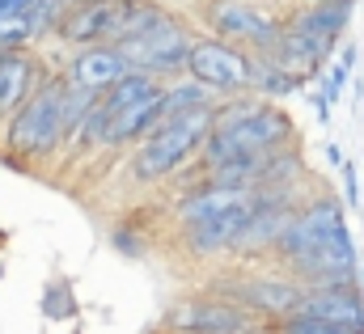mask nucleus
I'll use <instances>...</instances> for the list:
<instances>
[{"label": "nucleus", "instance_id": "f257e3e1", "mask_svg": "<svg viewBox=\"0 0 364 334\" xmlns=\"http://www.w3.org/2000/svg\"><path fill=\"white\" fill-rule=\"evenodd\" d=\"M60 89L64 77L60 72H47L38 77L34 93L4 119V149H9V161H30V166H43L51 161L60 149H64V119H60Z\"/></svg>", "mask_w": 364, "mask_h": 334}, {"label": "nucleus", "instance_id": "f03ea898", "mask_svg": "<svg viewBox=\"0 0 364 334\" xmlns=\"http://www.w3.org/2000/svg\"><path fill=\"white\" fill-rule=\"evenodd\" d=\"M208 131H212V106L161 123L149 140H140V144L132 149V157H127V178H132L136 186H157V182L178 178L182 169L199 157Z\"/></svg>", "mask_w": 364, "mask_h": 334}, {"label": "nucleus", "instance_id": "7ed1b4c3", "mask_svg": "<svg viewBox=\"0 0 364 334\" xmlns=\"http://www.w3.org/2000/svg\"><path fill=\"white\" fill-rule=\"evenodd\" d=\"M191 26L182 21L178 13H170L157 30L140 34V38H127V43H114L123 51V60L132 64V72H144L153 81L170 85L186 77V51H191Z\"/></svg>", "mask_w": 364, "mask_h": 334}, {"label": "nucleus", "instance_id": "20e7f679", "mask_svg": "<svg viewBox=\"0 0 364 334\" xmlns=\"http://www.w3.org/2000/svg\"><path fill=\"white\" fill-rule=\"evenodd\" d=\"M301 284H292L288 275H237L229 284H212V296L237 305L242 313H250L259 326H275L284 322L288 313H296V301H301Z\"/></svg>", "mask_w": 364, "mask_h": 334}, {"label": "nucleus", "instance_id": "39448f33", "mask_svg": "<svg viewBox=\"0 0 364 334\" xmlns=\"http://www.w3.org/2000/svg\"><path fill=\"white\" fill-rule=\"evenodd\" d=\"M203 21H208L212 38L233 43V47L255 51V55H263L272 47L279 38V26H284L279 17L263 13L250 0H203Z\"/></svg>", "mask_w": 364, "mask_h": 334}, {"label": "nucleus", "instance_id": "423d86ee", "mask_svg": "<svg viewBox=\"0 0 364 334\" xmlns=\"http://www.w3.org/2000/svg\"><path fill=\"white\" fill-rule=\"evenodd\" d=\"M259 326L250 313H242L237 305L220 301V296H178L166 305L157 330L161 334H250Z\"/></svg>", "mask_w": 364, "mask_h": 334}, {"label": "nucleus", "instance_id": "0eeeda50", "mask_svg": "<svg viewBox=\"0 0 364 334\" xmlns=\"http://www.w3.org/2000/svg\"><path fill=\"white\" fill-rule=\"evenodd\" d=\"M186 77L203 89H212L216 97H233V93H250L246 89V51L233 43H220L212 34L191 38L186 51Z\"/></svg>", "mask_w": 364, "mask_h": 334}, {"label": "nucleus", "instance_id": "6e6552de", "mask_svg": "<svg viewBox=\"0 0 364 334\" xmlns=\"http://www.w3.org/2000/svg\"><path fill=\"white\" fill-rule=\"evenodd\" d=\"M348 225V208L335 199V195H314V199H305L296 212H292V220H288V229L279 233V242H275L272 258L275 262H288V258H296V254L314 250L318 242H326L335 229H343Z\"/></svg>", "mask_w": 364, "mask_h": 334}, {"label": "nucleus", "instance_id": "1a4fd4ad", "mask_svg": "<svg viewBox=\"0 0 364 334\" xmlns=\"http://www.w3.org/2000/svg\"><path fill=\"white\" fill-rule=\"evenodd\" d=\"M250 212H255V195H250L246 203H237V208L220 212V216H208V220L182 225V229H178V233H182V250L191 254V258H199V262H212V258L233 254V242H237V233L246 229Z\"/></svg>", "mask_w": 364, "mask_h": 334}, {"label": "nucleus", "instance_id": "9d476101", "mask_svg": "<svg viewBox=\"0 0 364 334\" xmlns=\"http://www.w3.org/2000/svg\"><path fill=\"white\" fill-rule=\"evenodd\" d=\"M123 13H127V0H102V4H81V9H68L55 26L60 43L81 51V47H102V43H114L119 26H123Z\"/></svg>", "mask_w": 364, "mask_h": 334}, {"label": "nucleus", "instance_id": "9b49d317", "mask_svg": "<svg viewBox=\"0 0 364 334\" xmlns=\"http://www.w3.org/2000/svg\"><path fill=\"white\" fill-rule=\"evenodd\" d=\"M132 72V64L123 60V51L114 47V43H102V47H81V51H73L68 55V64L60 68V77L68 85H81V89H90V93H106L110 85L119 81V77H127Z\"/></svg>", "mask_w": 364, "mask_h": 334}, {"label": "nucleus", "instance_id": "f8f14e48", "mask_svg": "<svg viewBox=\"0 0 364 334\" xmlns=\"http://www.w3.org/2000/svg\"><path fill=\"white\" fill-rule=\"evenodd\" d=\"M296 313H305V318H314V322L364 330V292H360V284H343V288H305L301 301H296Z\"/></svg>", "mask_w": 364, "mask_h": 334}, {"label": "nucleus", "instance_id": "ddd939ff", "mask_svg": "<svg viewBox=\"0 0 364 334\" xmlns=\"http://www.w3.org/2000/svg\"><path fill=\"white\" fill-rule=\"evenodd\" d=\"M255 190H233V186H216V182H208V178H199V182H191L182 195H174V203H170V216L182 225H195V220H208V216H220V212H229V208H237V203H246Z\"/></svg>", "mask_w": 364, "mask_h": 334}, {"label": "nucleus", "instance_id": "4468645a", "mask_svg": "<svg viewBox=\"0 0 364 334\" xmlns=\"http://www.w3.org/2000/svg\"><path fill=\"white\" fill-rule=\"evenodd\" d=\"M352 13H356V0H339V4H301L284 26H292V30L309 34L314 43H322V47L335 55V47L348 38Z\"/></svg>", "mask_w": 364, "mask_h": 334}, {"label": "nucleus", "instance_id": "2eb2a0df", "mask_svg": "<svg viewBox=\"0 0 364 334\" xmlns=\"http://www.w3.org/2000/svg\"><path fill=\"white\" fill-rule=\"evenodd\" d=\"M38 77H43V68L30 51H0V127L34 93Z\"/></svg>", "mask_w": 364, "mask_h": 334}, {"label": "nucleus", "instance_id": "dca6fc26", "mask_svg": "<svg viewBox=\"0 0 364 334\" xmlns=\"http://www.w3.org/2000/svg\"><path fill=\"white\" fill-rule=\"evenodd\" d=\"M161 89H166V85L153 81V77H144V72H127V77H119V81L110 85L106 93H97V102H102L106 114H123V110H132V106L157 97Z\"/></svg>", "mask_w": 364, "mask_h": 334}, {"label": "nucleus", "instance_id": "f3484780", "mask_svg": "<svg viewBox=\"0 0 364 334\" xmlns=\"http://www.w3.org/2000/svg\"><path fill=\"white\" fill-rule=\"evenodd\" d=\"M216 102H220V97H216L212 89L195 85L191 77H178V81H170L161 89V123L182 119V114H191V110H203V106H216Z\"/></svg>", "mask_w": 364, "mask_h": 334}, {"label": "nucleus", "instance_id": "a211bd4d", "mask_svg": "<svg viewBox=\"0 0 364 334\" xmlns=\"http://www.w3.org/2000/svg\"><path fill=\"white\" fill-rule=\"evenodd\" d=\"M30 43H38L34 17L30 13H0V51H30Z\"/></svg>", "mask_w": 364, "mask_h": 334}, {"label": "nucleus", "instance_id": "6ab92c4d", "mask_svg": "<svg viewBox=\"0 0 364 334\" xmlns=\"http://www.w3.org/2000/svg\"><path fill=\"white\" fill-rule=\"evenodd\" d=\"M77 292H73V284L68 279H51L47 288H43V313L51 318V322H73L77 318Z\"/></svg>", "mask_w": 364, "mask_h": 334}, {"label": "nucleus", "instance_id": "aec40b11", "mask_svg": "<svg viewBox=\"0 0 364 334\" xmlns=\"http://www.w3.org/2000/svg\"><path fill=\"white\" fill-rule=\"evenodd\" d=\"M110 246L123 254V258H144V254H149V242H144V233H140L132 220H119V225L110 229Z\"/></svg>", "mask_w": 364, "mask_h": 334}, {"label": "nucleus", "instance_id": "412c9836", "mask_svg": "<svg viewBox=\"0 0 364 334\" xmlns=\"http://www.w3.org/2000/svg\"><path fill=\"white\" fill-rule=\"evenodd\" d=\"M339 173H343V199H339V203L356 212V208L364 203V195H360V169H356V161H348V157H343Z\"/></svg>", "mask_w": 364, "mask_h": 334}, {"label": "nucleus", "instance_id": "4be33fe9", "mask_svg": "<svg viewBox=\"0 0 364 334\" xmlns=\"http://www.w3.org/2000/svg\"><path fill=\"white\" fill-rule=\"evenodd\" d=\"M335 64H339V68H348V72L360 64V47H356V38H343V43L335 47Z\"/></svg>", "mask_w": 364, "mask_h": 334}, {"label": "nucleus", "instance_id": "5701e85b", "mask_svg": "<svg viewBox=\"0 0 364 334\" xmlns=\"http://www.w3.org/2000/svg\"><path fill=\"white\" fill-rule=\"evenodd\" d=\"M326 161H331V166H343V149H339L335 140H326Z\"/></svg>", "mask_w": 364, "mask_h": 334}, {"label": "nucleus", "instance_id": "b1692460", "mask_svg": "<svg viewBox=\"0 0 364 334\" xmlns=\"http://www.w3.org/2000/svg\"><path fill=\"white\" fill-rule=\"evenodd\" d=\"M81 4H102V0H64V9H81Z\"/></svg>", "mask_w": 364, "mask_h": 334}, {"label": "nucleus", "instance_id": "393cba45", "mask_svg": "<svg viewBox=\"0 0 364 334\" xmlns=\"http://www.w3.org/2000/svg\"><path fill=\"white\" fill-rule=\"evenodd\" d=\"M305 4H339V0H305Z\"/></svg>", "mask_w": 364, "mask_h": 334}, {"label": "nucleus", "instance_id": "a878e982", "mask_svg": "<svg viewBox=\"0 0 364 334\" xmlns=\"http://www.w3.org/2000/svg\"><path fill=\"white\" fill-rule=\"evenodd\" d=\"M356 275H360V279H364V262H360V271H356Z\"/></svg>", "mask_w": 364, "mask_h": 334}, {"label": "nucleus", "instance_id": "bb28decb", "mask_svg": "<svg viewBox=\"0 0 364 334\" xmlns=\"http://www.w3.org/2000/svg\"><path fill=\"white\" fill-rule=\"evenodd\" d=\"M0 275H4V271H0Z\"/></svg>", "mask_w": 364, "mask_h": 334}, {"label": "nucleus", "instance_id": "cd10ccee", "mask_svg": "<svg viewBox=\"0 0 364 334\" xmlns=\"http://www.w3.org/2000/svg\"><path fill=\"white\" fill-rule=\"evenodd\" d=\"M157 334H161V330H157Z\"/></svg>", "mask_w": 364, "mask_h": 334}]
</instances>
